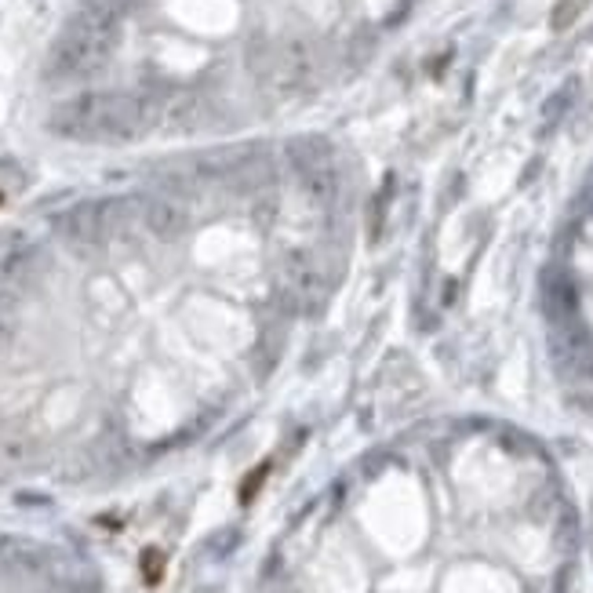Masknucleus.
<instances>
[{
	"instance_id": "f257e3e1",
	"label": "nucleus",
	"mask_w": 593,
	"mask_h": 593,
	"mask_svg": "<svg viewBox=\"0 0 593 593\" xmlns=\"http://www.w3.org/2000/svg\"><path fill=\"white\" fill-rule=\"evenodd\" d=\"M164 99L153 91H88L58 102L47 128L69 142H135L164 124Z\"/></svg>"
},
{
	"instance_id": "f03ea898",
	"label": "nucleus",
	"mask_w": 593,
	"mask_h": 593,
	"mask_svg": "<svg viewBox=\"0 0 593 593\" xmlns=\"http://www.w3.org/2000/svg\"><path fill=\"white\" fill-rule=\"evenodd\" d=\"M117 33H120V18L95 11V7H80L58 33V40L51 44L47 55V73L55 80H80L99 73L113 47H117Z\"/></svg>"
},
{
	"instance_id": "7ed1b4c3",
	"label": "nucleus",
	"mask_w": 593,
	"mask_h": 593,
	"mask_svg": "<svg viewBox=\"0 0 593 593\" xmlns=\"http://www.w3.org/2000/svg\"><path fill=\"white\" fill-rule=\"evenodd\" d=\"M288 153H292V164H296L306 193L317 204H331L338 197V168H335V157H331L328 142H320V139H296L288 146Z\"/></svg>"
},
{
	"instance_id": "20e7f679",
	"label": "nucleus",
	"mask_w": 593,
	"mask_h": 593,
	"mask_svg": "<svg viewBox=\"0 0 593 593\" xmlns=\"http://www.w3.org/2000/svg\"><path fill=\"white\" fill-rule=\"evenodd\" d=\"M317 69V55H313V44L309 40H285L270 51V62H266V80L274 91L281 95H292L298 88L309 84Z\"/></svg>"
},
{
	"instance_id": "39448f33",
	"label": "nucleus",
	"mask_w": 593,
	"mask_h": 593,
	"mask_svg": "<svg viewBox=\"0 0 593 593\" xmlns=\"http://www.w3.org/2000/svg\"><path fill=\"white\" fill-rule=\"evenodd\" d=\"M106 204H95V201H84V204H77V208H69L66 215H62V234H66V241L73 244V248H99L102 241H106V226H109V219H106Z\"/></svg>"
},
{
	"instance_id": "423d86ee",
	"label": "nucleus",
	"mask_w": 593,
	"mask_h": 593,
	"mask_svg": "<svg viewBox=\"0 0 593 593\" xmlns=\"http://www.w3.org/2000/svg\"><path fill=\"white\" fill-rule=\"evenodd\" d=\"M142 223L161 241H179L190 230V212L172 197H150L142 204Z\"/></svg>"
},
{
	"instance_id": "0eeeda50",
	"label": "nucleus",
	"mask_w": 593,
	"mask_h": 593,
	"mask_svg": "<svg viewBox=\"0 0 593 593\" xmlns=\"http://www.w3.org/2000/svg\"><path fill=\"white\" fill-rule=\"evenodd\" d=\"M546 302H550V313H554L557 324L576 317V288L568 281H550L546 285Z\"/></svg>"
},
{
	"instance_id": "6e6552de",
	"label": "nucleus",
	"mask_w": 593,
	"mask_h": 593,
	"mask_svg": "<svg viewBox=\"0 0 593 593\" xmlns=\"http://www.w3.org/2000/svg\"><path fill=\"white\" fill-rule=\"evenodd\" d=\"M33 455H36V444L29 437H4L0 441V459L7 466H29Z\"/></svg>"
},
{
	"instance_id": "1a4fd4ad",
	"label": "nucleus",
	"mask_w": 593,
	"mask_h": 593,
	"mask_svg": "<svg viewBox=\"0 0 593 593\" xmlns=\"http://www.w3.org/2000/svg\"><path fill=\"white\" fill-rule=\"evenodd\" d=\"M576 539H579V525H576V514L568 506H561L557 514V525H554V543L561 550H576Z\"/></svg>"
},
{
	"instance_id": "9d476101",
	"label": "nucleus",
	"mask_w": 593,
	"mask_h": 593,
	"mask_svg": "<svg viewBox=\"0 0 593 593\" xmlns=\"http://www.w3.org/2000/svg\"><path fill=\"white\" fill-rule=\"evenodd\" d=\"M587 4H590V0H557L554 11H550V26H554L557 33H565V29L587 11Z\"/></svg>"
},
{
	"instance_id": "9b49d317",
	"label": "nucleus",
	"mask_w": 593,
	"mask_h": 593,
	"mask_svg": "<svg viewBox=\"0 0 593 593\" xmlns=\"http://www.w3.org/2000/svg\"><path fill=\"white\" fill-rule=\"evenodd\" d=\"M386 204H390V190H379L375 204H371V241L382 237V226H386Z\"/></svg>"
},
{
	"instance_id": "f8f14e48",
	"label": "nucleus",
	"mask_w": 593,
	"mask_h": 593,
	"mask_svg": "<svg viewBox=\"0 0 593 593\" xmlns=\"http://www.w3.org/2000/svg\"><path fill=\"white\" fill-rule=\"evenodd\" d=\"M142 572H146V583H157L161 572H164V554L161 550H146L142 554Z\"/></svg>"
},
{
	"instance_id": "ddd939ff",
	"label": "nucleus",
	"mask_w": 593,
	"mask_h": 593,
	"mask_svg": "<svg viewBox=\"0 0 593 593\" xmlns=\"http://www.w3.org/2000/svg\"><path fill=\"white\" fill-rule=\"evenodd\" d=\"M572 91H576V84H568V88H561V91H557V99H550V102H546V120H557V117L565 113V106H568V99H572Z\"/></svg>"
}]
</instances>
